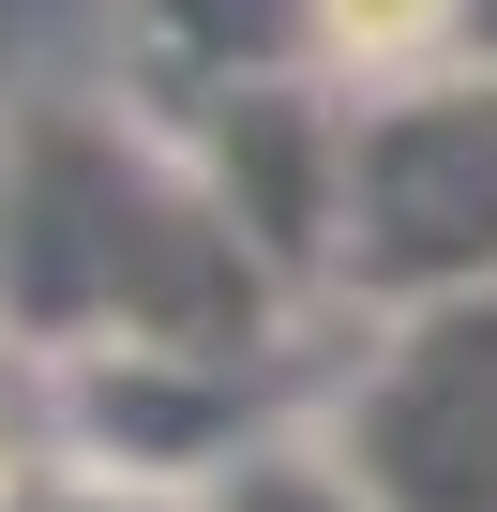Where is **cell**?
<instances>
[{"instance_id": "cell-4", "label": "cell", "mask_w": 497, "mask_h": 512, "mask_svg": "<svg viewBox=\"0 0 497 512\" xmlns=\"http://www.w3.org/2000/svg\"><path fill=\"white\" fill-rule=\"evenodd\" d=\"M46 422H61V482H106V497H211L257 452L241 362H181V347H61Z\"/></svg>"}, {"instance_id": "cell-3", "label": "cell", "mask_w": 497, "mask_h": 512, "mask_svg": "<svg viewBox=\"0 0 497 512\" xmlns=\"http://www.w3.org/2000/svg\"><path fill=\"white\" fill-rule=\"evenodd\" d=\"M332 452L362 467L377 512H497V302L392 317V347L362 362Z\"/></svg>"}, {"instance_id": "cell-8", "label": "cell", "mask_w": 497, "mask_h": 512, "mask_svg": "<svg viewBox=\"0 0 497 512\" xmlns=\"http://www.w3.org/2000/svg\"><path fill=\"white\" fill-rule=\"evenodd\" d=\"M181 512H377L362 497V467L332 452V437H257L211 497H181Z\"/></svg>"}, {"instance_id": "cell-1", "label": "cell", "mask_w": 497, "mask_h": 512, "mask_svg": "<svg viewBox=\"0 0 497 512\" xmlns=\"http://www.w3.org/2000/svg\"><path fill=\"white\" fill-rule=\"evenodd\" d=\"M0 302L31 347H181V362H257L272 332V272L257 241L211 211V181L181 166V136H121V121H16L0 166Z\"/></svg>"}, {"instance_id": "cell-9", "label": "cell", "mask_w": 497, "mask_h": 512, "mask_svg": "<svg viewBox=\"0 0 497 512\" xmlns=\"http://www.w3.org/2000/svg\"><path fill=\"white\" fill-rule=\"evenodd\" d=\"M46 497V467H16V422H0V512H31Z\"/></svg>"}, {"instance_id": "cell-5", "label": "cell", "mask_w": 497, "mask_h": 512, "mask_svg": "<svg viewBox=\"0 0 497 512\" xmlns=\"http://www.w3.org/2000/svg\"><path fill=\"white\" fill-rule=\"evenodd\" d=\"M181 166L211 181V211L257 241V272L287 302L332 287V241H347V91L332 76H272V91H226L181 121Z\"/></svg>"}, {"instance_id": "cell-7", "label": "cell", "mask_w": 497, "mask_h": 512, "mask_svg": "<svg viewBox=\"0 0 497 512\" xmlns=\"http://www.w3.org/2000/svg\"><path fill=\"white\" fill-rule=\"evenodd\" d=\"M467 61V0H317V76L332 91H422Z\"/></svg>"}, {"instance_id": "cell-2", "label": "cell", "mask_w": 497, "mask_h": 512, "mask_svg": "<svg viewBox=\"0 0 497 512\" xmlns=\"http://www.w3.org/2000/svg\"><path fill=\"white\" fill-rule=\"evenodd\" d=\"M332 287L377 317L497 302V61L347 106V241Z\"/></svg>"}, {"instance_id": "cell-10", "label": "cell", "mask_w": 497, "mask_h": 512, "mask_svg": "<svg viewBox=\"0 0 497 512\" xmlns=\"http://www.w3.org/2000/svg\"><path fill=\"white\" fill-rule=\"evenodd\" d=\"M467 61H497V0H467Z\"/></svg>"}, {"instance_id": "cell-6", "label": "cell", "mask_w": 497, "mask_h": 512, "mask_svg": "<svg viewBox=\"0 0 497 512\" xmlns=\"http://www.w3.org/2000/svg\"><path fill=\"white\" fill-rule=\"evenodd\" d=\"M121 31H136V91L166 136L226 91L317 76V0H121Z\"/></svg>"}]
</instances>
